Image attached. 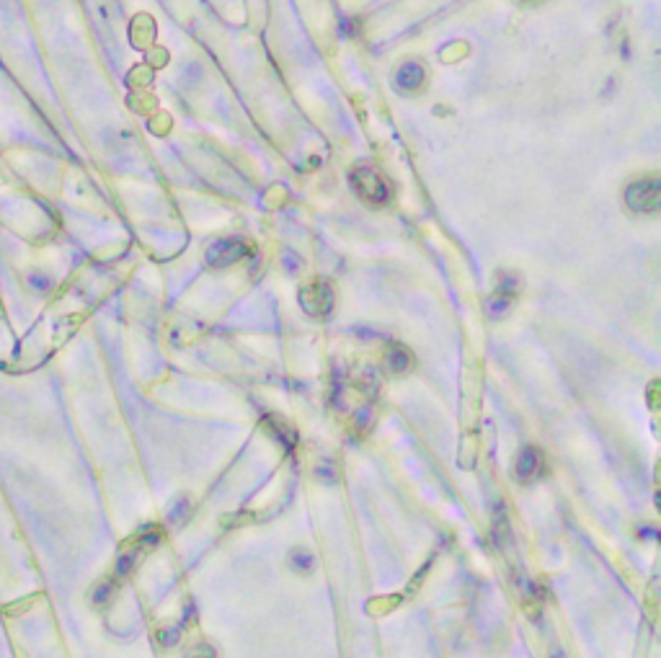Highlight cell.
<instances>
[{
  "label": "cell",
  "instance_id": "6da1fadb",
  "mask_svg": "<svg viewBox=\"0 0 661 658\" xmlns=\"http://www.w3.org/2000/svg\"><path fill=\"white\" fill-rule=\"evenodd\" d=\"M349 184L359 194L362 202H367L372 207L388 204V199H390V186L383 178V173L375 170L372 165H359V168L351 170L349 173Z\"/></svg>",
  "mask_w": 661,
  "mask_h": 658
},
{
  "label": "cell",
  "instance_id": "7a4b0ae2",
  "mask_svg": "<svg viewBox=\"0 0 661 658\" xmlns=\"http://www.w3.org/2000/svg\"><path fill=\"white\" fill-rule=\"evenodd\" d=\"M300 305L307 315L313 318H326L334 310V287L328 279H315L300 290Z\"/></svg>",
  "mask_w": 661,
  "mask_h": 658
},
{
  "label": "cell",
  "instance_id": "3957f363",
  "mask_svg": "<svg viewBox=\"0 0 661 658\" xmlns=\"http://www.w3.org/2000/svg\"><path fill=\"white\" fill-rule=\"evenodd\" d=\"M626 204L633 212H656L661 204V181L659 178L633 181L626 192Z\"/></svg>",
  "mask_w": 661,
  "mask_h": 658
},
{
  "label": "cell",
  "instance_id": "277c9868",
  "mask_svg": "<svg viewBox=\"0 0 661 658\" xmlns=\"http://www.w3.org/2000/svg\"><path fill=\"white\" fill-rule=\"evenodd\" d=\"M251 253V246L243 238H222V241H214L207 251V263L214 266V269H225V266H233L241 258Z\"/></svg>",
  "mask_w": 661,
  "mask_h": 658
},
{
  "label": "cell",
  "instance_id": "5b68a950",
  "mask_svg": "<svg viewBox=\"0 0 661 658\" xmlns=\"http://www.w3.org/2000/svg\"><path fill=\"white\" fill-rule=\"evenodd\" d=\"M519 284H522L519 282V276L512 274V271H501V274H498L496 292H493V297L488 300L491 318H501V315L509 312V307H512L519 295Z\"/></svg>",
  "mask_w": 661,
  "mask_h": 658
},
{
  "label": "cell",
  "instance_id": "8992f818",
  "mask_svg": "<svg viewBox=\"0 0 661 658\" xmlns=\"http://www.w3.org/2000/svg\"><path fill=\"white\" fill-rule=\"evenodd\" d=\"M542 470H545V457H542L540 449L532 444L522 446L517 454V462H514V475H517V481L532 483L540 478Z\"/></svg>",
  "mask_w": 661,
  "mask_h": 658
},
{
  "label": "cell",
  "instance_id": "52a82bcc",
  "mask_svg": "<svg viewBox=\"0 0 661 658\" xmlns=\"http://www.w3.org/2000/svg\"><path fill=\"white\" fill-rule=\"evenodd\" d=\"M427 83V72L419 62H405L398 72H395V88L403 93H419Z\"/></svg>",
  "mask_w": 661,
  "mask_h": 658
},
{
  "label": "cell",
  "instance_id": "ba28073f",
  "mask_svg": "<svg viewBox=\"0 0 661 658\" xmlns=\"http://www.w3.org/2000/svg\"><path fill=\"white\" fill-rule=\"evenodd\" d=\"M385 364H388V369H390L393 375H405V372H408V367H411V354H408L405 349H400V346H393L390 351H388V359H385Z\"/></svg>",
  "mask_w": 661,
  "mask_h": 658
},
{
  "label": "cell",
  "instance_id": "9c48e42d",
  "mask_svg": "<svg viewBox=\"0 0 661 658\" xmlns=\"http://www.w3.org/2000/svg\"><path fill=\"white\" fill-rule=\"evenodd\" d=\"M114 581H109V579H104V581H99L96 586H93V591H91V602L96 604V607H101V604H109L111 602V596H114Z\"/></svg>",
  "mask_w": 661,
  "mask_h": 658
},
{
  "label": "cell",
  "instance_id": "30bf717a",
  "mask_svg": "<svg viewBox=\"0 0 661 658\" xmlns=\"http://www.w3.org/2000/svg\"><path fill=\"white\" fill-rule=\"evenodd\" d=\"M290 563H292V568H297L300 574H307V571L313 568V555L307 550H295L290 555Z\"/></svg>",
  "mask_w": 661,
  "mask_h": 658
},
{
  "label": "cell",
  "instance_id": "8fae6325",
  "mask_svg": "<svg viewBox=\"0 0 661 658\" xmlns=\"http://www.w3.org/2000/svg\"><path fill=\"white\" fill-rule=\"evenodd\" d=\"M186 658H217L214 656V648L207 643H197L194 648H189V653H186Z\"/></svg>",
  "mask_w": 661,
  "mask_h": 658
},
{
  "label": "cell",
  "instance_id": "7c38bea8",
  "mask_svg": "<svg viewBox=\"0 0 661 658\" xmlns=\"http://www.w3.org/2000/svg\"><path fill=\"white\" fill-rule=\"evenodd\" d=\"M519 3H540V0H519Z\"/></svg>",
  "mask_w": 661,
  "mask_h": 658
}]
</instances>
